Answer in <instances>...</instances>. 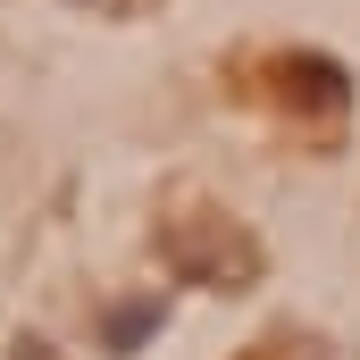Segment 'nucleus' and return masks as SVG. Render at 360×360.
<instances>
[{
	"instance_id": "nucleus-1",
	"label": "nucleus",
	"mask_w": 360,
	"mask_h": 360,
	"mask_svg": "<svg viewBox=\"0 0 360 360\" xmlns=\"http://www.w3.org/2000/svg\"><path fill=\"white\" fill-rule=\"evenodd\" d=\"M151 319H160V302H134V310H117V327H109V352H134Z\"/></svg>"
},
{
	"instance_id": "nucleus-2",
	"label": "nucleus",
	"mask_w": 360,
	"mask_h": 360,
	"mask_svg": "<svg viewBox=\"0 0 360 360\" xmlns=\"http://www.w3.org/2000/svg\"><path fill=\"white\" fill-rule=\"evenodd\" d=\"M68 8H101V17H117V8H126V0H68Z\"/></svg>"
}]
</instances>
